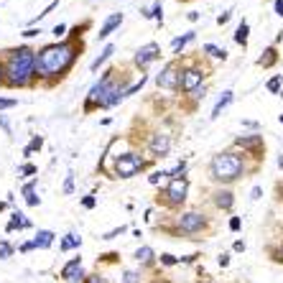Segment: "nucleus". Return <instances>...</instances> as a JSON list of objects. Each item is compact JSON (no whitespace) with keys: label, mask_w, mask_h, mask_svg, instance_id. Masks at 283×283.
<instances>
[{"label":"nucleus","mask_w":283,"mask_h":283,"mask_svg":"<svg viewBox=\"0 0 283 283\" xmlns=\"http://www.w3.org/2000/svg\"><path fill=\"white\" fill-rule=\"evenodd\" d=\"M18 250H21V252H28V250H34V240H31V243H23Z\"/></svg>","instance_id":"nucleus-49"},{"label":"nucleus","mask_w":283,"mask_h":283,"mask_svg":"<svg viewBox=\"0 0 283 283\" xmlns=\"http://www.w3.org/2000/svg\"><path fill=\"white\" fill-rule=\"evenodd\" d=\"M186 194H189V181H186V176H181V178H169V186L163 189L158 197H163L166 207L178 210V207L186 202Z\"/></svg>","instance_id":"nucleus-6"},{"label":"nucleus","mask_w":283,"mask_h":283,"mask_svg":"<svg viewBox=\"0 0 283 283\" xmlns=\"http://www.w3.org/2000/svg\"><path fill=\"white\" fill-rule=\"evenodd\" d=\"M3 79H5V69H3V67H0V82H3Z\"/></svg>","instance_id":"nucleus-53"},{"label":"nucleus","mask_w":283,"mask_h":283,"mask_svg":"<svg viewBox=\"0 0 283 283\" xmlns=\"http://www.w3.org/2000/svg\"><path fill=\"white\" fill-rule=\"evenodd\" d=\"M227 21H230V13H222V16L217 18V23H219V26H225Z\"/></svg>","instance_id":"nucleus-48"},{"label":"nucleus","mask_w":283,"mask_h":283,"mask_svg":"<svg viewBox=\"0 0 283 283\" xmlns=\"http://www.w3.org/2000/svg\"><path fill=\"white\" fill-rule=\"evenodd\" d=\"M204 95H207V89H204V87L194 89V97H197V100H204Z\"/></svg>","instance_id":"nucleus-47"},{"label":"nucleus","mask_w":283,"mask_h":283,"mask_svg":"<svg viewBox=\"0 0 283 283\" xmlns=\"http://www.w3.org/2000/svg\"><path fill=\"white\" fill-rule=\"evenodd\" d=\"M23 197H26V204H28V207H38V204H41V199L36 197V181H28V184L23 186Z\"/></svg>","instance_id":"nucleus-21"},{"label":"nucleus","mask_w":283,"mask_h":283,"mask_svg":"<svg viewBox=\"0 0 283 283\" xmlns=\"http://www.w3.org/2000/svg\"><path fill=\"white\" fill-rule=\"evenodd\" d=\"M276 62H278V51H276V46L265 49V51H263V56L258 59V64H260V67H265V69H268V67H273Z\"/></svg>","instance_id":"nucleus-23"},{"label":"nucleus","mask_w":283,"mask_h":283,"mask_svg":"<svg viewBox=\"0 0 283 283\" xmlns=\"http://www.w3.org/2000/svg\"><path fill=\"white\" fill-rule=\"evenodd\" d=\"M235 143L240 145V148H248V151H252V153H255V158H260L263 148H265L263 136H240V138H235Z\"/></svg>","instance_id":"nucleus-13"},{"label":"nucleus","mask_w":283,"mask_h":283,"mask_svg":"<svg viewBox=\"0 0 283 283\" xmlns=\"http://www.w3.org/2000/svg\"><path fill=\"white\" fill-rule=\"evenodd\" d=\"M71 191H74V174H69L64 181V194H71Z\"/></svg>","instance_id":"nucleus-37"},{"label":"nucleus","mask_w":283,"mask_h":283,"mask_svg":"<svg viewBox=\"0 0 283 283\" xmlns=\"http://www.w3.org/2000/svg\"><path fill=\"white\" fill-rule=\"evenodd\" d=\"M77 59V43L62 41V43H49L41 51H36V77L41 79H62L71 69Z\"/></svg>","instance_id":"nucleus-1"},{"label":"nucleus","mask_w":283,"mask_h":283,"mask_svg":"<svg viewBox=\"0 0 283 283\" xmlns=\"http://www.w3.org/2000/svg\"><path fill=\"white\" fill-rule=\"evenodd\" d=\"M123 23V13H112V16H107V21L102 23V28H100V34H97V38H107L117 26Z\"/></svg>","instance_id":"nucleus-15"},{"label":"nucleus","mask_w":283,"mask_h":283,"mask_svg":"<svg viewBox=\"0 0 283 283\" xmlns=\"http://www.w3.org/2000/svg\"><path fill=\"white\" fill-rule=\"evenodd\" d=\"M36 77V51L21 46L13 49L8 54V64H5V84L8 87H26Z\"/></svg>","instance_id":"nucleus-3"},{"label":"nucleus","mask_w":283,"mask_h":283,"mask_svg":"<svg viewBox=\"0 0 283 283\" xmlns=\"http://www.w3.org/2000/svg\"><path fill=\"white\" fill-rule=\"evenodd\" d=\"M41 145H43V138H41V136H34V138H31V143H28V145L23 148V156L28 158V156H31L34 151H38Z\"/></svg>","instance_id":"nucleus-26"},{"label":"nucleus","mask_w":283,"mask_h":283,"mask_svg":"<svg viewBox=\"0 0 283 283\" xmlns=\"http://www.w3.org/2000/svg\"><path fill=\"white\" fill-rule=\"evenodd\" d=\"M141 273H136V271H125L123 273V278H120V283H141Z\"/></svg>","instance_id":"nucleus-29"},{"label":"nucleus","mask_w":283,"mask_h":283,"mask_svg":"<svg viewBox=\"0 0 283 283\" xmlns=\"http://www.w3.org/2000/svg\"><path fill=\"white\" fill-rule=\"evenodd\" d=\"M41 31H36V28H28V31H23V38H34V36H38Z\"/></svg>","instance_id":"nucleus-45"},{"label":"nucleus","mask_w":283,"mask_h":283,"mask_svg":"<svg viewBox=\"0 0 283 283\" xmlns=\"http://www.w3.org/2000/svg\"><path fill=\"white\" fill-rule=\"evenodd\" d=\"M260 194H263V189L255 186V189H252V197H250V199H260Z\"/></svg>","instance_id":"nucleus-51"},{"label":"nucleus","mask_w":283,"mask_h":283,"mask_svg":"<svg viewBox=\"0 0 283 283\" xmlns=\"http://www.w3.org/2000/svg\"><path fill=\"white\" fill-rule=\"evenodd\" d=\"M232 97H235V92H230V89H227V92H225V95H222V97L217 100V105H214V110H212V120H214V117H219V115H222V110H225V107L230 105V102H232Z\"/></svg>","instance_id":"nucleus-22"},{"label":"nucleus","mask_w":283,"mask_h":283,"mask_svg":"<svg viewBox=\"0 0 283 283\" xmlns=\"http://www.w3.org/2000/svg\"><path fill=\"white\" fill-rule=\"evenodd\" d=\"M148 166V161L141 158V153H123V156H115L112 163V176L115 178H133L136 174H141Z\"/></svg>","instance_id":"nucleus-5"},{"label":"nucleus","mask_w":283,"mask_h":283,"mask_svg":"<svg viewBox=\"0 0 283 283\" xmlns=\"http://www.w3.org/2000/svg\"><path fill=\"white\" fill-rule=\"evenodd\" d=\"M18 102L16 100H8V97H0V110H8V107H16Z\"/></svg>","instance_id":"nucleus-38"},{"label":"nucleus","mask_w":283,"mask_h":283,"mask_svg":"<svg viewBox=\"0 0 283 283\" xmlns=\"http://www.w3.org/2000/svg\"><path fill=\"white\" fill-rule=\"evenodd\" d=\"M204 69H199V67H186L184 71H181V82H178V89L181 92H194V89H199V84L204 82Z\"/></svg>","instance_id":"nucleus-9"},{"label":"nucleus","mask_w":283,"mask_h":283,"mask_svg":"<svg viewBox=\"0 0 283 283\" xmlns=\"http://www.w3.org/2000/svg\"><path fill=\"white\" fill-rule=\"evenodd\" d=\"M95 204H97L95 194H87V197L82 199V207H84V210H95Z\"/></svg>","instance_id":"nucleus-34"},{"label":"nucleus","mask_w":283,"mask_h":283,"mask_svg":"<svg viewBox=\"0 0 283 283\" xmlns=\"http://www.w3.org/2000/svg\"><path fill=\"white\" fill-rule=\"evenodd\" d=\"M210 174L217 184H232L237 178H243L245 174V158L235 151H222L212 156L210 161Z\"/></svg>","instance_id":"nucleus-4"},{"label":"nucleus","mask_w":283,"mask_h":283,"mask_svg":"<svg viewBox=\"0 0 283 283\" xmlns=\"http://www.w3.org/2000/svg\"><path fill=\"white\" fill-rule=\"evenodd\" d=\"M273 8H276V13H278V16L283 18V0H276V3H273Z\"/></svg>","instance_id":"nucleus-46"},{"label":"nucleus","mask_w":283,"mask_h":283,"mask_svg":"<svg viewBox=\"0 0 283 283\" xmlns=\"http://www.w3.org/2000/svg\"><path fill=\"white\" fill-rule=\"evenodd\" d=\"M148 151H151L153 158L169 156V151H171V136H166V133H153L151 143H148Z\"/></svg>","instance_id":"nucleus-11"},{"label":"nucleus","mask_w":283,"mask_h":283,"mask_svg":"<svg viewBox=\"0 0 283 283\" xmlns=\"http://www.w3.org/2000/svg\"><path fill=\"white\" fill-rule=\"evenodd\" d=\"M36 171H38V169L34 166V163H23V166L18 169V176H21V178H26V176H31V174H36Z\"/></svg>","instance_id":"nucleus-31"},{"label":"nucleus","mask_w":283,"mask_h":283,"mask_svg":"<svg viewBox=\"0 0 283 283\" xmlns=\"http://www.w3.org/2000/svg\"><path fill=\"white\" fill-rule=\"evenodd\" d=\"M240 225H243V222H240V217H232V219H230V230H232V232H237V230H240Z\"/></svg>","instance_id":"nucleus-43"},{"label":"nucleus","mask_w":283,"mask_h":283,"mask_svg":"<svg viewBox=\"0 0 283 283\" xmlns=\"http://www.w3.org/2000/svg\"><path fill=\"white\" fill-rule=\"evenodd\" d=\"M16 230H31V219H28L23 212H13L10 222L5 225V232H16Z\"/></svg>","instance_id":"nucleus-14"},{"label":"nucleus","mask_w":283,"mask_h":283,"mask_svg":"<svg viewBox=\"0 0 283 283\" xmlns=\"http://www.w3.org/2000/svg\"><path fill=\"white\" fill-rule=\"evenodd\" d=\"M281 123H283V115H281Z\"/></svg>","instance_id":"nucleus-54"},{"label":"nucleus","mask_w":283,"mask_h":283,"mask_svg":"<svg viewBox=\"0 0 283 283\" xmlns=\"http://www.w3.org/2000/svg\"><path fill=\"white\" fill-rule=\"evenodd\" d=\"M184 171H186V161H181V163H176V166L169 171V178H181L184 176Z\"/></svg>","instance_id":"nucleus-28"},{"label":"nucleus","mask_w":283,"mask_h":283,"mask_svg":"<svg viewBox=\"0 0 283 283\" xmlns=\"http://www.w3.org/2000/svg\"><path fill=\"white\" fill-rule=\"evenodd\" d=\"M248 34H250V28H248V23L243 21L240 26H237V34H235V41L240 43V46H248Z\"/></svg>","instance_id":"nucleus-24"},{"label":"nucleus","mask_w":283,"mask_h":283,"mask_svg":"<svg viewBox=\"0 0 283 283\" xmlns=\"http://www.w3.org/2000/svg\"><path fill=\"white\" fill-rule=\"evenodd\" d=\"M163 176H169V171H153L151 176H148V181H151V184H158Z\"/></svg>","instance_id":"nucleus-36"},{"label":"nucleus","mask_w":283,"mask_h":283,"mask_svg":"<svg viewBox=\"0 0 283 283\" xmlns=\"http://www.w3.org/2000/svg\"><path fill=\"white\" fill-rule=\"evenodd\" d=\"M54 232L51 230H38L36 232V237H34V248H41V250H46V248H51L54 245Z\"/></svg>","instance_id":"nucleus-17"},{"label":"nucleus","mask_w":283,"mask_h":283,"mask_svg":"<svg viewBox=\"0 0 283 283\" xmlns=\"http://www.w3.org/2000/svg\"><path fill=\"white\" fill-rule=\"evenodd\" d=\"M79 245H82V237L77 232H69V235H64L62 240H59V250H62V252H69V250L79 248Z\"/></svg>","instance_id":"nucleus-18"},{"label":"nucleus","mask_w":283,"mask_h":283,"mask_svg":"<svg viewBox=\"0 0 283 283\" xmlns=\"http://www.w3.org/2000/svg\"><path fill=\"white\" fill-rule=\"evenodd\" d=\"M271 255H273V260H276V263H283V243H281V248H278V250H271Z\"/></svg>","instance_id":"nucleus-41"},{"label":"nucleus","mask_w":283,"mask_h":283,"mask_svg":"<svg viewBox=\"0 0 283 283\" xmlns=\"http://www.w3.org/2000/svg\"><path fill=\"white\" fill-rule=\"evenodd\" d=\"M219 265H222V268L230 265V255H227V252H222V255H219Z\"/></svg>","instance_id":"nucleus-44"},{"label":"nucleus","mask_w":283,"mask_h":283,"mask_svg":"<svg viewBox=\"0 0 283 283\" xmlns=\"http://www.w3.org/2000/svg\"><path fill=\"white\" fill-rule=\"evenodd\" d=\"M84 283H110V281L102 276V273H89V276L84 278Z\"/></svg>","instance_id":"nucleus-32"},{"label":"nucleus","mask_w":283,"mask_h":283,"mask_svg":"<svg viewBox=\"0 0 283 283\" xmlns=\"http://www.w3.org/2000/svg\"><path fill=\"white\" fill-rule=\"evenodd\" d=\"M278 89H281V77H273L268 82V92H278Z\"/></svg>","instance_id":"nucleus-39"},{"label":"nucleus","mask_w":283,"mask_h":283,"mask_svg":"<svg viewBox=\"0 0 283 283\" xmlns=\"http://www.w3.org/2000/svg\"><path fill=\"white\" fill-rule=\"evenodd\" d=\"M125 232V227H115V230H110V232H105L102 235V240H115L117 235H123Z\"/></svg>","instance_id":"nucleus-35"},{"label":"nucleus","mask_w":283,"mask_h":283,"mask_svg":"<svg viewBox=\"0 0 283 283\" xmlns=\"http://www.w3.org/2000/svg\"><path fill=\"white\" fill-rule=\"evenodd\" d=\"M151 18H156L158 23L163 21V8H161V0H158V3L153 5V10H151Z\"/></svg>","instance_id":"nucleus-33"},{"label":"nucleus","mask_w":283,"mask_h":283,"mask_svg":"<svg viewBox=\"0 0 283 283\" xmlns=\"http://www.w3.org/2000/svg\"><path fill=\"white\" fill-rule=\"evenodd\" d=\"M0 128H3L5 133H10V125H8V120H5V117H3V115H0Z\"/></svg>","instance_id":"nucleus-50"},{"label":"nucleus","mask_w":283,"mask_h":283,"mask_svg":"<svg viewBox=\"0 0 283 283\" xmlns=\"http://www.w3.org/2000/svg\"><path fill=\"white\" fill-rule=\"evenodd\" d=\"M112 54H115V46H112V43H107V46H105V49L100 51V56L95 59L92 64H89V69H92V71H97V69H100L102 64H105V62H107V59H110Z\"/></svg>","instance_id":"nucleus-20"},{"label":"nucleus","mask_w":283,"mask_h":283,"mask_svg":"<svg viewBox=\"0 0 283 283\" xmlns=\"http://www.w3.org/2000/svg\"><path fill=\"white\" fill-rule=\"evenodd\" d=\"M178 82H181V69H178L176 62H169L166 67L161 69L158 77H156V84H158L161 89H169V92H176Z\"/></svg>","instance_id":"nucleus-8"},{"label":"nucleus","mask_w":283,"mask_h":283,"mask_svg":"<svg viewBox=\"0 0 283 283\" xmlns=\"http://www.w3.org/2000/svg\"><path fill=\"white\" fill-rule=\"evenodd\" d=\"M10 255H13V245L3 240V243H0V260H8Z\"/></svg>","instance_id":"nucleus-30"},{"label":"nucleus","mask_w":283,"mask_h":283,"mask_svg":"<svg viewBox=\"0 0 283 283\" xmlns=\"http://www.w3.org/2000/svg\"><path fill=\"white\" fill-rule=\"evenodd\" d=\"M128 79H130V74L117 71V69H107L100 77V82H95V87L89 89L87 102H84V112H92L97 107H112L117 102H123L125 92H128V87H125Z\"/></svg>","instance_id":"nucleus-2"},{"label":"nucleus","mask_w":283,"mask_h":283,"mask_svg":"<svg viewBox=\"0 0 283 283\" xmlns=\"http://www.w3.org/2000/svg\"><path fill=\"white\" fill-rule=\"evenodd\" d=\"M214 204L219 207V210H232V204H235V194L230 189H217L214 191Z\"/></svg>","instance_id":"nucleus-16"},{"label":"nucleus","mask_w":283,"mask_h":283,"mask_svg":"<svg viewBox=\"0 0 283 283\" xmlns=\"http://www.w3.org/2000/svg\"><path fill=\"white\" fill-rule=\"evenodd\" d=\"M136 260H138L141 265H153V263H156V252H153V248H148V245L138 248V250H136Z\"/></svg>","instance_id":"nucleus-19"},{"label":"nucleus","mask_w":283,"mask_h":283,"mask_svg":"<svg viewBox=\"0 0 283 283\" xmlns=\"http://www.w3.org/2000/svg\"><path fill=\"white\" fill-rule=\"evenodd\" d=\"M204 51L210 54V56H214V59H222V62L227 59V51H225V49H219V46H214V43H207Z\"/></svg>","instance_id":"nucleus-27"},{"label":"nucleus","mask_w":283,"mask_h":283,"mask_svg":"<svg viewBox=\"0 0 283 283\" xmlns=\"http://www.w3.org/2000/svg\"><path fill=\"white\" fill-rule=\"evenodd\" d=\"M59 276H62L64 281H69V283H84V278H87V273H84V268H82V258L77 255V258H71L69 263H64L62 265V273H59Z\"/></svg>","instance_id":"nucleus-10"},{"label":"nucleus","mask_w":283,"mask_h":283,"mask_svg":"<svg viewBox=\"0 0 283 283\" xmlns=\"http://www.w3.org/2000/svg\"><path fill=\"white\" fill-rule=\"evenodd\" d=\"M176 227H178V232H184V235H199L207 227V217L199 214V212H184L181 217L176 219Z\"/></svg>","instance_id":"nucleus-7"},{"label":"nucleus","mask_w":283,"mask_h":283,"mask_svg":"<svg viewBox=\"0 0 283 283\" xmlns=\"http://www.w3.org/2000/svg\"><path fill=\"white\" fill-rule=\"evenodd\" d=\"M232 248H235V250H237V252H243V250H245V243H243V240H237V243H235V245H232Z\"/></svg>","instance_id":"nucleus-52"},{"label":"nucleus","mask_w":283,"mask_h":283,"mask_svg":"<svg viewBox=\"0 0 283 283\" xmlns=\"http://www.w3.org/2000/svg\"><path fill=\"white\" fill-rule=\"evenodd\" d=\"M64 31H67V26H64V23L54 26V36H56V38H62V36H64Z\"/></svg>","instance_id":"nucleus-42"},{"label":"nucleus","mask_w":283,"mask_h":283,"mask_svg":"<svg viewBox=\"0 0 283 283\" xmlns=\"http://www.w3.org/2000/svg\"><path fill=\"white\" fill-rule=\"evenodd\" d=\"M194 36H197L194 31H189V34H184L181 38H174V51L178 54V51H181V49L186 46V43H189V41H194Z\"/></svg>","instance_id":"nucleus-25"},{"label":"nucleus","mask_w":283,"mask_h":283,"mask_svg":"<svg viewBox=\"0 0 283 283\" xmlns=\"http://www.w3.org/2000/svg\"><path fill=\"white\" fill-rule=\"evenodd\" d=\"M161 263H163V265H176L178 260H176L174 255H169V252H163V255H161Z\"/></svg>","instance_id":"nucleus-40"},{"label":"nucleus","mask_w":283,"mask_h":283,"mask_svg":"<svg viewBox=\"0 0 283 283\" xmlns=\"http://www.w3.org/2000/svg\"><path fill=\"white\" fill-rule=\"evenodd\" d=\"M156 59H161V46L158 43H145V46H141L138 51H136V67H141V69H145L151 62H156Z\"/></svg>","instance_id":"nucleus-12"}]
</instances>
